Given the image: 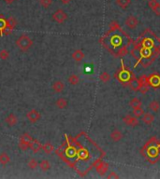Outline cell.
<instances>
[{"mask_svg": "<svg viewBox=\"0 0 160 179\" xmlns=\"http://www.w3.org/2000/svg\"><path fill=\"white\" fill-rule=\"evenodd\" d=\"M16 46L22 51H27L33 46V40L30 36L22 35L16 40Z\"/></svg>", "mask_w": 160, "mask_h": 179, "instance_id": "6da1fadb", "label": "cell"}, {"mask_svg": "<svg viewBox=\"0 0 160 179\" xmlns=\"http://www.w3.org/2000/svg\"><path fill=\"white\" fill-rule=\"evenodd\" d=\"M67 19V14L61 9L57 10L54 14H53V20L57 22V24H64Z\"/></svg>", "mask_w": 160, "mask_h": 179, "instance_id": "7a4b0ae2", "label": "cell"}, {"mask_svg": "<svg viewBox=\"0 0 160 179\" xmlns=\"http://www.w3.org/2000/svg\"><path fill=\"white\" fill-rule=\"evenodd\" d=\"M40 113L37 109H31L26 113V119L31 123H36L40 120Z\"/></svg>", "mask_w": 160, "mask_h": 179, "instance_id": "3957f363", "label": "cell"}, {"mask_svg": "<svg viewBox=\"0 0 160 179\" xmlns=\"http://www.w3.org/2000/svg\"><path fill=\"white\" fill-rule=\"evenodd\" d=\"M125 24H126V25L129 29H135L137 27V25H139V20H138V18H137L136 16L130 15V16H128L126 19Z\"/></svg>", "mask_w": 160, "mask_h": 179, "instance_id": "277c9868", "label": "cell"}, {"mask_svg": "<svg viewBox=\"0 0 160 179\" xmlns=\"http://www.w3.org/2000/svg\"><path fill=\"white\" fill-rule=\"evenodd\" d=\"M140 83H141V86H140V90L139 91L142 93V94H144V93H146L148 91H149V83H148V78L145 76V75H143V76H142L141 78H140Z\"/></svg>", "mask_w": 160, "mask_h": 179, "instance_id": "5b68a950", "label": "cell"}, {"mask_svg": "<svg viewBox=\"0 0 160 179\" xmlns=\"http://www.w3.org/2000/svg\"><path fill=\"white\" fill-rule=\"evenodd\" d=\"M124 122L128 125V126H131V127H135L139 124V119L136 118L135 116H131V115H127L126 116L124 119H123Z\"/></svg>", "mask_w": 160, "mask_h": 179, "instance_id": "8992f818", "label": "cell"}, {"mask_svg": "<svg viewBox=\"0 0 160 179\" xmlns=\"http://www.w3.org/2000/svg\"><path fill=\"white\" fill-rule=\"evenodd\" d=\"M128 86H129V88L132 90L133 92H138L139 90H140V86H141L140 80H139L138 78H137L133 77L131 79H129V81H128Z\"/></svg>", "mask_w": 160, "mask_h": 179, "instance_id": "52a82bcc", "label": "cell"}, {"mask_svg": "<svg viewBox=\"0 0 160 179\" xmlns=\"http://www.w3.org/2000/svg\"><path fill=\"white\" fill-rule=\"evenodd\" d=\"M148 6L151 8V10H152L157 16H160V4L156 1V0H149Z\"/></svg>", "mask_w": 160, "mask_h": 179, "instance_id": "ba28073f", "label": "cell"}, {"mask_svg": "<svg viewBox=\"0 0 160 179\" xmlns=\"http://www.w3.org/2000/svg\"><path fill=\"white\" fill-rule=\"evenodd\" d=\"M142 48L140 46H135L133 49H132V51H131V55L136 59V60H138V61H140L141 59H142Z\"/></svg>", "mask_w": 160, "mask_h": 179, "instance_id": "9c48e42d", "label": "cell"}, {"mask_svg": "<svg viewBox=\"0 0 160 179\" xmlns=\"http://www.w3.org/2000/svg\"><path fill=\"white\" fill-rule=\"evenodd\" d=\"M148 83H149V86H153V87L160 86V77L156 75L150 76L148 78Z\"/></svg>", "mask_w": 160, "mask_h": 179, "instance_id": "30bf717a", "label": "cell"}, {"mask_svg": "<svg viewBox=\"0 0 160 179\" xmlns=\"http://www.w3.org/2000/svg\"><path fill=\"white\" fill-rule=\"evenodd\" d=\"M64 89H65V84L62 81L57 80V81L54 82V84H53V90L54 91V93H62L64 91Z\"/></svg>", "mask_w": 160, "mask_h": 179, "instance_id": "8fae6325", "label": "cell"}, {"mask_svg": "<svg viewBox=\"0 0 160 179\" xmlns=\"http://www.w3.org/2000/svg\"><path fill=\"white\" fill-rule=\"evenodd\" d=\"M142 118V120L146 125H151L154 122V116L153 114H151V113H144Z\"/></svg>", "mask_w": 160, "mask_h": 179, "instance_id": "7c38bea8", "label": "cell"}, {"mask_svg": "<svg viewBox=\"0 0 160 179\" xmlns=\"http://www.w3.org/2000/svg\"><path fill=\"white\" fill-rule=\"evenodd\" d=\"M108 169H109V164H108L107 162H101L97 166V171H98V173L100 175H104V174L107 173Z\"/></svg>", "mask_w": 160, "mask_h": 179, "instance_id": "4fadbf2b", "label": "cell"}, {"mask_svg": "<svg viewBox=\"0 0 160 179\" xmlns=\"http://www.w3.org/2000/svg\"><path fill=\"white\" fill-rule=\"evenodd\" d=\"M18 122V120H17V117L13 114V113H10L7 118H6V123L10 126V127H13L14 125H16Z\"/></svg>", "mask_w": 160, "mask_h": 179, "instance_id": "5bb4252c", "label": "cell"}, {"mask_svg": "<svg viewBox=\"0 0 160 179\" xmlns=\"http://www.w3.org/2000/svg\"><path fill=\"white\" fill-rule=\"evenodd\" d=\"M84 52L82 50H76L72 53V59L76 62H81L84 58Z\"/></svg>", "mask_w": 160, "mask_h": 179, "instance_id": "9a60e30c", "label": "cell"}, {"mask_svg": "<svg viewBox=\"0 0 160 179\" xmlns=\"http://www.w3.org/2000/svg\"><path fill=\"white\" fill-rule=\"evenodd\" d=\"M123 137V134L120 131L118 130H114L111 133H110V139L113 142H119Z\"/></svg>", "mask_w": 160, "mask_h": 179, "instance_id": "2e32d148", "label": "cell"}, {"mask_svg": "<svg viewBox=\"0 0 160 179\" xmlns=\"http://www.w3.org/2000/svg\"><path fill=\"white\" fill-rule=\"evenodd\" d=\"M155 60V58H154L153 56H151V55H149V56H146V57H144L142 60H140L141 61V64L143 66V67H148V66H150L152 63H153V62Z\"/></svg>", "mask_w": 160, "mask_h": 179, "instance_id": "e0dca14e", "label": "cell"}, {"mask_svg": "<svg viewBox=\"0 0 160 179\" xmlns=\"http://www.w3.org/2000/svg\"><path fill=\"white\" fill-rule=\"evenodd\" d=\"M41 147H42V145L38 140H34L33 139V141L30 144V148L32 149V151L34 153H38L39 150H41Z\"/></svg>", "mask_w": 160, "mask_h": 179, "instance_id": "ac0fdd59", "label": "cell"}, {"mask_svg": "<svg viewBox=\"0 0 160 179\" xmlns=\"http://www.w3.org/2000/svg\"><path fill=\"white\" fill-rule=\"evenodd\" d=\"M55 105L59 108V109H64L67 106V101L66 100V98L64 97H60L56 100L55 102Z\"/></svg>", "mask_w": 160, "mask_h": 179, "instance_id": "d6986e66", "label": "cell"}, {"mask_svg": "<svg viewBox=\"0 0 160 179\" xmlns=\"http://www.w3.org/2000/svg\"><path fill=\"white\" fill-rule=\"evenodd\" d=\"M38 166H39V168H40L42 171L47 172V171H49L50 168H51V163H50V162L47 161V160H42V161L38 163Z\"/></svg>", "mask_w": 160, "mask_h": 179, "instance_id": "ffe728a7", "label": "cell"}, {"mask_svg": "<svg viewBox=\"0 0 160 179\" xmlns=\"http://www.w3.org/2000/svg\"><path fill=\"white\" fill-rule=\"evenodd\" d=\"M10 162V158L7 153L3 152V153L0 154V163H1L2 165H6Z\"/></svg>", "mask_w": 160, "mask_h": 179, "instance_id": "44dd1931", "label": "cell"}, {"mask_svg": "<svg viewBox=\"0 0 160 179\" xmlns=\"http://www.w3.org/2000/svg\"><path fill=\"white\" fill-rule=\"evenodd\" d=\"M41 149L44 151V153L46 154H51L53 151H54V146L51 144V143H45L44 145H42L41 147Z\"/></svg>", "mask_w": 160, "mask_h": 179, "instance_id": "7402d4cb", "label": "cell"}, {"mask_svg": "<svg viewBox=\"0 0 160 179\" xmlns=\"http://www.w3.org/2000/svg\"><path fill=\"white\" fill-rule=\"evenodd\" d=\"M129 105H130V106H131L133 109H135V108H138V107H142V101L139 100L138 98H133V99L130 101Z\"/></svg>", "mask_w": 160, "mask_h": 179, "instance_id": "603a6c76", "label": "cell"}, {"mask_svg": "<svg viewBox=\"0 0 160 179\" xmlns=\"http://www.w3.org/2000/svg\"><path fill=\"white\" fill-rule=\"evenodd\" d=\"M115 1L116 4L123 10H126L131 3V0H115Z\"/></svg>", "mask_w": 160, "mask_h": 179, "instance_id": "cb8c5ba5", "label": "cell"}, {"mask_svg": "<svg viewBox=\"0 0 160 179\" xmlns=\"http://www.w3.org/2000/svg\"><path fill=\"white\" fill-rule=\"evenodd\" d=\"M67 81L70 82V84H71V85H77L80 82V78L77 75L72 74V75H70V77H68Z\"/></svg>", "mask_w": 160, "mask_h": 179, "instance_id": "d4e9b609", "label": "cell"}, {"mask_svg": "<svg viewBox=\"0 0 160 179\" xmlns=\"http://www.w3.org/2000/svg\"><path fill=\"white\" fill-rule=\"evenodd\" d=\"M20 141H22V142H26V143H29L31 144V142L33 141V138L29 135L27 132L26 133H22L21 137H20Z\"/></svg>", "mask_w": 160, "mask_h": 179, "instance_id": "484cf974", "label": "cell"}, {"mask_svg": "<svg viewBox=\"0 0 160 179\" xmlns=\"http://www.w3.org/2000/svg\"><path fill=\"white\" fill-rule=\"evenodd\" d=\"M142 45H143V48H147V49H151L154 46V41L151 38H145L142 42Z\"/></svg>", "mask_w": 160, "mask_h": 179, "instance_id": "4316f807", "label": "cell"}, {"mask_svg": "<svg viewBox=\"0 0 160 179\" xmlns=\"http://www.w3.org/2000/svg\"><path fill=\"white\" fill-rule=\"evenodd\" d=\"M133 114L136 118H142L144 114V111L142 107H138V108H135L133 109Z\"/></svg>", "mask_w": 160, "mask_h": 179, "instance_id": "83f0119b", "label": "cell"}, {"mask_svg": "<svg viewBox=\"0 0 160 179\" xmlns=\"http://www.w3.org/2000/svg\"><path fill=\"white\" fill-rule=\"evenodd\" d=\"M99 79L103 82V83H107L110 80V75L107 72H103L100 74L99 76Z\"/></svg>", "mask_w": 160, "mask_h": 179, "instance_id": "f1b7e54d", "label": "cell"}, {"mask_svg": "<svg viewBox=\"0 0 160 179\" xmlns=\"http://www.w3.org/2000/svg\"><path fill=\"white\" fill-rule=\"evenodd\" d=\"M160 107V104L157 102V101H152L150 104H149V108L154 111V112H157L158 109Z\"/></svg>", "mask_w": 160, "mask_h": 179, "instance_id": "f546056e", "label": "cell"}, {"mask_svg": "<svg viewBox=\"0 0 160 179\" xmlns=\"http://www.w3.org/2000/svg\"><path fill=\"white\" fill-rule=\"evenodd\" d=\"M13 27L12 26H10V25H6L4 27H3V29L1 30V32H2V34L3 35H6V36H8V35H10L11 33H12V31H13Z\"/></svg>", "mask_w": 160, "mask_h": 179, "instance_id": "4dcf8cb0", "label": "cell"}, {"mask_svg": "<svg viewBox=\"0 0 160 179\" xmlns=\"http://www.w3.org/2000/svg\"><path fill=\"white\" fill-rule=\"evenodd\" d=\"M110 31H117V30H121V27L119 25V24L115 21H112L110 24Z\"/></svg>", "mask_w": 160, "mask_h": 179, "instance_id": "1f68e13d", "label": "cell"}, {"mask_svg": "<svg viewBox=\"0 0 160 179\" xmlns=\"http://www.w3.org/2000/svg\"><path fill=\"white\" fill-rule=\"evenodd\" d=\"M39 4L42 8L48 9L53 4V0H39Z\"/></svg>", "mask_w": 160, "mask_h": 179, "instance_id": "d6a6232c", "label": "cell"}, {"mask_svg": "<svg viewBox=\"0 0 160 179\" xmlns=\"http://www.w3.org/2000/svg\"><path fill=\"white\" fill-rule=\"evenodd\" d=\"M19 148L22 151H26V150H28V148H30V144L26 143V142L20 141L19 142Z\"/></svg>", "mask_w": 160, "mask_h": 179, "instance_id": "836d02e7", "label": "cell"}, {"mask_svg": "<svg viewBox=\"0 0 160 179\" xmlns=\"http://www.w3.org/2000/svg\"><path fill=\"white\" fill-rule=\"evenodd\" d=\"M38 166V162L35 159H31V160L28 162V167H29L31 170H35Z\"/></svg>", "mask_w": 160, "mask_h": 179, "instance_id": "e575fe53", "label": "cell"}, {"mask_svg": "<svg viewBox=\"0 0 160 179\" xmlns=\"http://www.w3.org/2000/svg\"><path fill=\"white\" fill-rule=\"evenodd\" d=\"M10 57V51L7 50H2L0 51V59L2 60H7Z\"/></svg>", "mask_w": 160, "mask_h": 179, "instance_id": "d590c367", "label": "cell"}, {"mask_svg": "<svg viewBox=\"0 0 160 179\" xmlns=\"http://www.w3.org/2000/svg\"><path fill=\"white\" fill-rule=\"evenodd\" d=\"M160 54V48L159 47H154V51H151L150 55L153 56L154 58H157Z\"/></svg>", "mask_w": 160, "mask_h": 179, "instance_id": "8d00e7d4", "label": "cell"}, {"mask_svg": "<svg viewBox=\"0 0 160 179\" xmlns=\"http://www.w3.org/2000/svg\"><path fill=\"white\" fill-rule=\"evenodd\" d=\"M7 24L8 25H10V26H12L13 28L16 26V25H17V21L13 18V17H10L8 20H7Z\"/></svg>", "mask_w": 160, "mask_h": 179, "instance_id": "74e56055", "label": "cell"}, {"mask_svg": "<svg viewBox=\"0 0 160 179\" xmlns=\"http://www.w3.org/2000/svg\"><path fill=\"white\" fill-rule=\"evenodd\" d=\"M7 25V20L3 17V15H0V31L3 29V27Z\"/></svg>", "mask_w": 160, "mask_h": 179, "instance_id": "f35d334b", "label": "cell"}, {"mask_svg": "<svg viewBox=\"0 0 160 179\" xmlns=\"http://www.w3.org/2000/svg\"><path fill=\"white\" fill-rule=\"evenodd\" d=\"M87 155H88V153H87V151H86L85 149L80 150V152H79V156H80V158H82V159L86 158Z\"/></svg>", "mask_w": 160, "mask_h": 179, "instance_id": "ab89813d", "label": "cell"}, {"mask_svg": "<svg viewBox=\"0 0 160 179\" xmlns=\"http://www.w3.org/2000/svg\"><path fill=\"white\" fill-rule=\"evenodd\" d=\"M108 179H111V178H114V179H116V178H119V175L115 173V172H111L108 176H107Z\"/></svg>", "mask_w": 160, "mask_h": 179, "instance_id": "60d3db41", "label": "cell"}, {"mask_svg": "<svg viewBox=\"0 0 160 179\" xmlns=\"http://www.w3.org/2000/svg\"><path fill=\"white\" fill-rule=\"evenodd\" d=\"M126 52H127V51H126V47H124V48H122V49L119 51L118 55H119V56H125V55L126 54Z\"/></svg>", "mask_w": 160, "mask_h": 179, "instance_id": "b9f144b4", "label": "cell"}, {"mask_svg": "<svg viewBox=\"0 0 160 179\" xmlns=\"http://www.w3.org/2000/svg\"><path fill=\"white\" fill-rule=\"evenodd\" d=\"M60 1H61V3H62V4L66 5V4H70V3L72 1V0H60Z\"/></svg>", "mask_w": 160, "mask_h": 179, "instance_id": "7bdbcfd3", "label": "cell"}, {"mask_svg": "<svg viewBox=\"0 0 160 179\" xmlns=\"http://www.w3.org/2000/svg\"><path fill=\"white\" fill-rule=\"evenodd\" d=\"M4 1L7 4H11V3H13V1H15V0H4Z\"/></svg>", "mask_w": 160, "mask_h": 179, "instance_id": "ee69618b", "label": "cell"}, {"mask_svg": "<svg viewBox=\"0 0 160 179\" xmlns=\"http://www.w3.org/2000/svg\"><path fill=\"white\" fill-rule=\"evenodd\" d=\"M159 43H160V38H159Z\"/></svg>", "mask_w": 160, "mask_h": 179, "instance_id": "f6af8a7d", "label": "cell"}]
</instances>
